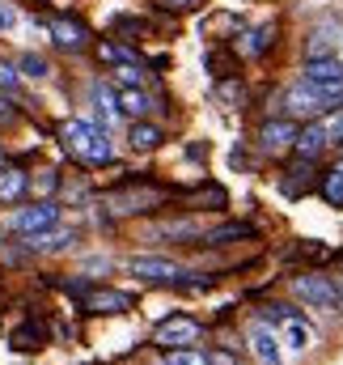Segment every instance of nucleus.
Returning a JSON list of instances; mask_svg holds the SVG:
<instances>
[{
  "mask_svg": "<svg viewBox=\"0 0 343 365\" xmlns=\"http://www.w3.org/2000/svg\"><path fill=\"white\" fill-rule=\"evenodd\" d=\"M292 149H297L301 158H314V153H322V149H327V136H322V123L314 119V123H310L305 132H297V145H292Z\"/></svg>",
  "mask_w": 343,
  "mask_h": 365,
  "instance_id": "a211bd4d",
  "label": "nucleus"
},
{
  "mask_svg": "<svg viewBox=\"0 0 343 365\" xmlns=\"http://www.w3.org/2000/svg\"><path fill=\"white\" fill-rule=\"evenodd\" d=\"M305 81H314L322 90H343V60H335V56H310Z\"/></svg>",
  "mask_w": 343,
  "mask_h": 365,
  "instance_id": "9d476101",
  "label": "nucleus"
},
{
  "mask_svg": "<svg viewBox=\"0 0 343 365\" xmlns=\"http://www.w3.org/2000/svg\"><path fill=\"white\" fill-rule=\"evenodd\" d=\"M34 187H38V195H47V191H56V187H60V175H56V170H43V175L34 179Z\"/></svg>",
  "mask_w": 343,
  "mask_h": 365,
  "instance_id": "7c9ffc66",
  "label": "nucleus"
},
{
  "mask_svg": "<svg viewBox=\"0 0 343 365\" xmlns=\"http://www.w3.org/2000/svg\"><path fill=\"white\" fill-rule=\"evenodd\" d=\"M73 242H77V230H47V234H34L30 238V247L34 251H47V255L51 251H68Z\"/></svg>",
  "mask_w": 343,
  "mask_h": 365,
  "instance_id": "2eb2a0df",
  "label": "nucleus"
},
{
  "mask_svg": "<svg viewBox=\"0 0 343 365\" xmlns=\"http://www.w3.org/2000/svg\"><path fill=\"white\" fill-rule=\"evenodd\" d=\"M60 140H64V149H68L77 162H85V166H106V162L115 158V140H110L106 128L93 123V119H68V123L60 128Z\"/></svg>",
  "mask_w": 343,
  "mask_h": 365,
  "instance_id": "f257e3e1",
  "label": "nucleus"
},
{
  "mask_svg": "<svg viewBox=\"0 0 343 365\" xmlns=\"http://www.w3.org/2000/svg\"><path fill=\"white\" fill-rule=\"evenodd\" d=\"M208 357H212V365H238L229 353H208Z\"/></svg>",
  "mask_w": 343,
  "mask_h": 365,
  "instance_id": "72a5a7b5",
  "label": "nucleus"
},
{
  "mask_svg": "<svg viewBox=\"0 0 343 365\" xmlns=\"http://www.w3.org/2000/svg\"><path fill=\"white\" fill-rule=\"evenodd\" d=\"M17 73H21V77H34V81H43L51 68H47V60H43V56H21V60H17Z\"/></svg>",
  "mask_w": 343,
  "mask_h": 365,
  "instance_id": "b1692460",
  "label": "nucleus"
},
{
  "mask_svg": "<svg viewBox=\"0 0 343 365\" xmlns=\"http://www.w3.org/2000/svg\"><path fill=\"white\" fill-rule=\"evenodd\" d=\"M297 123L292 119H267L263 128H258V149L263 153H284V149H292L297 145Z\"/></svg>",
  "mask_w": 343,
  "mask_h": 365,
  "instance_id": "1a4fd4ad",
  "label": "nucleus"
},
{
  "mask_svg": "<svg viewBox=\"0 0 343 365\" xmlns=\"http://www.w3.org/2000/svg\"><path fill=\"white\" fill-rule=\"evenodd\" d=\"M97 60H106V64H136V51H127V47H119V43H97Z\"/></svg>",
  "mask_w": 343,
  "mask_h": 365,
  "instance_id": "4be33fe9",
  "label": "nucleus"
},
{
  "mask_svg": "<svg viewBox=\"0 0 343 365\" xmlns=\"http://www.w3.org/2000/svg\"><path fill=\"white\" fill-rule=\"evenodd\" d=\"M305 187H310V166L292 170V179H284V182H280V191H284V195H305Z\"/></svg>",
  "mask_w": 343,
  "mask_h": 365,
  "instance_id": "a878e982",
  "label": "nucleus"
},
{
  "mask_svg": "<svg viewBox=\"0 0 343 365\" xmlns=\"http://www.w3.org/2000/svg\"><path fill=\"white\" fill-rule=\"evenodd\" d=\"M335 289H339V302H343V276H335Z\"/></svg>",
  "mask_w": 343,
  "mask_h": 365,
  "instance_id": "c9c22d12",
  "label": "nucleus"
},
{
  "mask_svg": "<svg viewBox=\"0 0 343 365\" xmlns=\"http://www.w3.org/2000/svg\"><path fill=\"white\" fill-rule=\"evenodd\" d=\"M246 340H250V353H255L263 365H280V361H284V353H280V340L271 336V327H267V323H255V327L246 331Z\"/></svg>",
  "mask_w": 343,
  "mask_h": 365,
  "instance_id": "f8f14e48",
  "label": "nucleus"
},
{
  "mask_svg": "<svg viewBox=\"0 0 343 365\" xmlns=\"http://www.w3.org/2000/svg\"><path fill=\"white\" fill-rule=\"evenodd\" d=\"M9 225H13V234H21V238L47 234V230L60 225V204H56V200H38V204H30V208H17Z\"/></svg>",
  "mask_w": 343,
  "mask_h": 365,
  "instance_id": "20e7f679",
  "label": "nucleus"
},
{
  "mask_svg": "<svg viewBox=\"0 0 343 365\" xmlns=\"http://www.w3.org/2000/svg\"><path fill=\"white\" fill-rule=\"evenodd\" d=\"M246 56H263L271 47V26H258V30H242V43H238Z\"/></svg>",
  "mask_w": 343,
  "mask_h": 365,
  "instance_id": "412c9836",
  "label": "nucleus"
},
{
  "mask_svg": "<svg viewBox=\"0 0 343 365\" xmlns=\"http://www.w3.org/2000/svg\"><path fill=\"white\" fill-rule=\"evenodd\" d=\"M17 81H21V73H17V64H4V60H0V90H13Z\"/></svg>",
  "mask_w": 343,
  "mask_h": 365,
  "instance_id": "c756f323",
  "label": "nucleus"
},
{
  "mask_svg": "<svg viewBox=\"0 0 343 365\" xmlns=\"http://www.w3.org/2000/svg\"><path fill=\"white\" fill-rule=\"evenodd\" d=\"M263 319H271V323H288V319H301V310H292V306H284V302H271V306H263Z\"/></svg>",
  "mask_w": 343,
  "mask_h": 365,
  "instance_id": "bb28decb",
  "label": "nucleus"
},
{
  "mask_svg": "<svg viewBox=\"0 0 343 365\" xmlns=\"http://www.w3.org/2000/svg\"><path fill=\"white\" fill-rule=\"evenodd\" d=\"M284 344L292 349V357L310 353V344H314V331L305 327V319H288V323H284Z\"/></svg>",
  "mask_w": 343,
  "mask_h": 365,
  "instance_id": "dca6fc26",
  "label": "nucleus"
},
{
  "mask_svg": "<svg viewBox=\"0 0 343 365\" xmlns=\"http://www.w3.org/2000/svg\"><path fill=\"white\" fill-rule=\"evenodd\" d=\"M81 306L89 314H123V310H132V297L119 293V289H89L81 297Z\"/></svg>",
  "mask_w": 343,
  "mask_h": 365,
  "instance_id": "9b49d317",
  "label": "nucleus"
},
{
  "mask_svg": "<svg viewBox=\"0 0 343 365\" xmlns=\"http://www.w3.org/2000/svg\"><path fill=\"white\" fill-rule=\"evenodd\" d=\"M162 4H170V9H195L199 0H162Z\"/></svg>",
  "mask_w": 343,
  "mask_h": 365,
  "instance_id": "f704fd0d",
  "label": "nucleus"
},
{
  "mask_svg": "<svg viewBox=\"0 0 343 365\" xmlns=\"http://www.w3.org/2000/svg\"><path fill=\"white\" fill-rule=\"evenodd\" d=\"M43 336H47V331H43L38 323H26V327H17V331H13V349H38V344H43Z\"/></svg>",
  "mask_w": 343,
  "mask_h": 365,
  "instance_id": "5701e85b",
  "label": "nucleus"
},
{
  "mask_svg": "<svg viewBox=\"0 0 343 365\" xmlns=\"http://www.w3.org/2000/svg\"><path fill=\"white\" fill-rule=\"evenodd\" d=\"M166 365H212L208 353H195V349H170Z\"/></svg>",
  "mask_w": 343,
  "mask_h": 365,
  "instance_id": "393cba45",
  "label": "nucleus"
},
{
  "mask_svg": "<svg viewBox=\"0 0 343 365\" xmlns=\"http://www.w3.org/2000/svg\"><path fill=\"white\" fill-rule=\"evenodd\" d=\"M127 272L149 280V284H178L182 280V268L162 255H136V259H127Z\"/></svg>",
  "mask_w": 343,
  "mask_h": 365,
  "instance_id": "0eeeda50",
  "label": "nucleus"
},
{
  "mask_svg": "<svg viewBox=\"0 0 343 365\" xmlns=\"http://www.w3.org/2000/svg\"><path fill=\"white\" fill-rule=\"evenodd\" d=\"M162 200H166V191H157V187H127V191L106 195V208H110L115 217H136V212L157 208Z\"/></svg>",
  "mask_w": 343,
  "mask_h": 365,
  "instance_id": "423d86ee",
  "label": "nucleus"
},
{
  "mask_svg": "<svg viewBox=\"0 0 343 365\" xmlns=\"http://www.w3.org/2000/svg\"><path fill=\"white\" fill-rule=\"evenodd\" d=\"M199 336H204V327H199V319H191V314H170V319H162L157 331H153V340H157L162 349H191Z\"/></svg>",
  "mask_w": 343,
  "mask_h": 365,
  "instance_id": "39448f33",
  "label": "nucleus"
},
{
  "mask_svg": "<svg viewBox=\"0 0 343 365\" xmlns=\"http://www.w3.org/2000/svg\"><path fill=\"white\" fill-rule=\"evenodd\" d=\"M26 191H30L26 170H17V166H0V204H17Z\"/></svg>",
  "mask_w": 343,
  "mask_h": 365,
  "instance_id": "4468645a",
  "label": "nucleus"
},
{
  "mask_svg": "<svg viewBox=\"0 0 343 365\" xmlns=\"http://www.w3.org/2000/svg\"><path fill=\"white\" fill-rule=\"evenodd\" d=\"M284 106H288V115L292 119H314V115H322V110H335L339 106V90H322V86H314V81H297L292 90L284 93Z\"/></svg>",
  "mask_w": 343,
  "mask_h": 365,
  "instance_id": "f03ea898",
  "label": "nucleus"
},
{
  "mask_svg": "<svg viewBox=\"0 0 343 365\" xmlns=\"http://www.w3.org/2000/svg\"><path fill=\"white\" fill-rule=\"evenodd\" d=\"M233 238H255V225H246V221H238V225H221V230L204 234V247H225V242H233Z\"/></svg>",
  "mask_w": 343,
  "mask_h": 365,
  "instance_id": "6ab92c4d",
  "label": "nucleus"
},
{
  "mask_svg": "<svg viewBox=\"0 0 343 365\" xmlns=\"http://www.w3.org/2000/svg\"><path fill=\"white\" fill-rule=\"evenodd\" d=\"M221 98H229V102H242V86H238V81H229V86H221Z\"/></svg>",
  "mask_w": 343,
  "mask_h": 365,
  "instance_id": "473e14b6",
  "label": "nucleus"
},
{
  "mask_svg": "<svg viewBox=\"0 0 343 365\" xmlns=\"http://www.w3.org/2000/svg\"><path fill=\"white\" fill-rule=\"evenodd\" d=\"M127 140H132V149L149 153V149H157V145H162V128H153V123L136 119V123H132V132H127Z\"/></svg>",
  "mask_w": 343,
  "mask_h": 365,
  "instance_id": "f3484780",
  "label": "nucleus"
},
{
  "mask_svg": "<svg viewBox=\"0 0 343 365\" xmlns=\"http://www.w3.org/2000/svg\"><path fill=\"white\" fill-rule=\"evenodd\" d=\"M119 86H144V73H140V64H119Z\"/></svg>",
  "mask_w": 343,
  "mask_h": 365,
  "instance_id": "cd10ccee",
  "label": "nucleus"
},
{
  "mask_svg": "<svg viewBox=\"0 0 343 365\" xmlns=\"http://www.w3.org/2000/svg\"><path fill=\"white\" fill-rule=\"evenodd\" d=\"M115 106H119V115H127V119H144V115L153 110V98L144 93V86H119V90H115Z\"/></svg>",
  "mask_w": 343,
  "mask_h": 365,
  "instance_id": "ddd939ff",
  "label": "nucleus"
},
{
  "mask_svg": "<svg viewBox=\"0 0 343 365\" xmlns=\"http://www.w3.org/2000/svg\"><path fill=\"white\" fill-rule=\"evenodd\" d=\"M47 34H51V43L64 47V51H81V47H89V26L77 21V17H51V21H47Z\"/></svg>",
  "mask_w": 343,
  "mask_h": 365,
  "instance_id": "6e6552de",
  "label": "nucleus"
},
{
  "mask_svg": "<svg viewBox=\"0 0 343 365\" xmlns=\"http://www.w3.org/2000/svg\"><path fill=\"white\" fill-rule=\"evenodd\" d=\"M9 30H17V9L9 0H0V34H9Z\"/></svg>",
  "mask_w": 343,
  "mask_h": 365,
  "instance_id": "c85d7f7f",
  "label": "nucleus"
},
{
  "mask_svg": "<svg viewBox=\"0 0 343 365\" xmlns=\"http://www.w3.org/2000/svg\"><path fill=\"white\" fill-rule=\"evenodd\" d=\"M322 195L331 208H343V162H335L327 175H322Z\"/></svg>",
  "mask_w": 343,
  "mask_h": 365,
  "instance_id": "aec40b11",
  "label": "nucleus"
},
{
  "mask_svg": "<svg viewBox=\"0 0 343 365\" xmlns=\"http://www.w3.org/2000/svg\"><path fill=\"white\" fill-rule=\"evenodd\" d=\"M13 119H17V110L9 106V98H0V128H9Z\"/></svg>",
  "mask_w": 343,
  "mask_h": 365,
  "instance_id": "2f4dec72",
  "label": "nucleus"
},
{
  "mask_svg": "<svg viewBox=\"0 0 343 365\" xmlns=\"http://www.w3.org/2000/svg\"><path fill=\"white\" fill-rule=\"evenodd\" d=\"M339 106H343V90H339Z\"/></svg>",
  "mask_w": 343,
  "mask_h": 365,
  "instance_id": "e433bc0d",
  "label": "nucleus"
},
{
  "mask_svg": "<svg viewBox=\"0 0 343 365\" xmlns=\"http://www.w3.org/2000/svg\"><path fill=\"white\" fill-rule=\"evenodd\" d=\"M292 297H297V302H305V306H314V310H327V314L343 310L335 280H331V276H322V272L292 276Z\"/></svg>",
  "mask_w": 343,
  "mask_h": 365,
  "instance_id": "7ed1b4c3",
  "label": "nucleus"
}]
</instances>
